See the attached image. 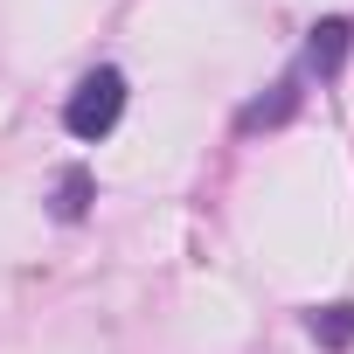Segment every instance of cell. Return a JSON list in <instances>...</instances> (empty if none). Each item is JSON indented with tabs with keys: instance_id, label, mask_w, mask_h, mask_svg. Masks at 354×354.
<instances>
[{
	"instance_id": "277c9868",
	"label": "cell",
	"mask_w": 354,
	"mask_h": 354,
	"mask_svg": "<svg viewBox=\"0 0 354 354\" xmlns=\"http://www.w3.org/2000/svg\"><path fill=\"white\" fill-rule=\"evenodd\" d=\"M313 333H319L326 347H347V340H354V306H326V313H313Z\"/></svg>"
},
{
	"instance_id": "7a4b0ae2",
	"label": "cell",
	"mask_w": 354,
	"mask_h": 354,
	"mask_svg": "<svg viewBox=\"0 0 354 354\" xmlns=\"http://www.w3.org/2000/svg\"><path fill=\"white\" fill-rule=\"evenodd\" d=\"M347 35H354L347 21H319V28H313V42H306V63H313L319 77H333V70H340V56H347Z\"/></svg>"
},
{
	"instance_id": "3957f363",
	"label": "cell",
	"mask_w": 354,
	"mask_h": 354,
	"mask_svg": "<svg viewBox=\"0 0 354 354\" xmlns=\"http://www.w3.org/2000/svg\"><path fill=\"white\" fill-rule=\"evenodd\" d=\"M84 209H91V174H84V167H70V174H63V188H56V216H63V223H77Z\"/></svg>"
},
{
	"instance_id": "6da1fadb",
	"label": "cell",
	"mask_w": 354,
	"mask_h": 354,
	"mask_svg": "<svg viewBox=\"0 0 354 354\" xmlns=\"http://www.w3.org/2000/svg\"><path fill=\"white\" fill-rule=\"evenodd\" d=\"M118 111H125V77H118V70H91V77L70 91L63 125H70L77 139H104V132L118 125Z\"/></svg>"
}]
</instances>
